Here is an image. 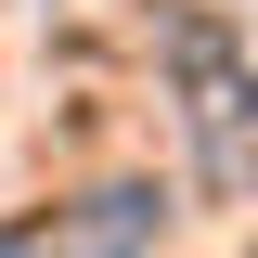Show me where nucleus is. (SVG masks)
<instances>
[{
	"label": "nucleus",
	"mask_w": 258,
	"mask_h": 258,
	"mask_svg": "<svg viewBox=\"0 0 258 258\" xmlns=\"http://www.w3.org/2000/svg\"><path fill=\"white\" fill-rule=\"evenodd\" d=\"M168 52H181V91H194V155H207V181L245 194L258 181V78H245V52H232L220 26H181Z\"/></svg>",
	"instance_id": "nucleus-1"
},
{
	"label": "nucleus",
	"mask_w": 258,
	"mask_h": 258,
	"mask_svg": "<svg viewBox=\"0 0 258 258\" xmlns=\"http://www.w3.org/2000/svg\"><path fill=\"white\" fill-rule=\"evenodd\" d=\"M0 258H13V245H0Z\"/></svg>",
	"instance_id": "nucleus-2"
}]
</instances>
